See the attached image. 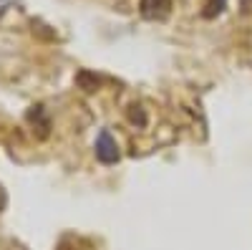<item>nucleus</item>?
Listing matches in <instances>:
<instances>
[{
    "instance_id": "nucleus-1",
    "label": "nucleus",
    "mask_w": 252,
    "mask_h": 250,
    "mask_svg": "<svg viewBox=\"0 0 252 250\" xmlns=\"http://www.w3.org/2000/svg\"><path fill=\"white\" fill-rule=\"evenodd\" d=\"M174 8V0H141L139 13L146 20H166Z\"/></svg>"
},
{
    "instance_id": "nucleus-2",
    "label": "nucleus",
    "mask_w": 252,
    "mask_h": 250,
    "mask_svg": "<svg viewBox=\"0 0 252 250\" xmlns=\"http://www.w3.org/2000/svg\"><path fill=\"white\" fill-rule=\"evenodd\" d=\"M96 157L101 164H116L119 162V147H116V139L111 137V132L103 129L96 139Z\"/></svg>"
},
{
    "instance_id": "nucleus-3",
    "label": "nucleus",
    "mask_w": 252,
    "mask_h": 250,
    "mask_svg": "<svg viewBox=\"0 0 252 250\" xmlns=\"http://www.w3.org/2000/svg\"><path fill=\"white\" fill-rule=\"evenodd\" d=\"M224 8H227V0H204L202 15H204V18H217Z\"/></svg>"
},
{
    "instance_id": "nucleus-4",
    "label": "nucleus",
    "mask_w": 252,
    "mask_h": 250,
    "mask_svg": "<svg viewBox=\"0 0 252 250\" xmlns=\"http://www.w3.org/2000/svg\"><path fill=\"white\" fill-rule=\"evenodd\" d=\"M240 8L242 13H252V0H240Z\"/></svg>"
},
{
    "instance_id": "nucleus-5",
    "label": "nucleus",
    "mask_w": 252,
    "mask_h": 250,
    "mask_svg": "<svg viewBox=\"0 0 252 250\" xmlns=\"http://www.w3.org/2000/svg\"><path fill=\"white\" fill-rule=\"evenodd\" d=\"M5 207V192H3V187H0V210Z\"/></svg>"
}]
</instances>
